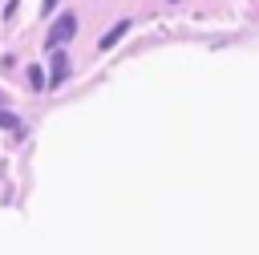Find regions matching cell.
Listing matches in <instances>:
<instances>
[{
    "mask_svg": "<svg viewBox=\"0 0 259 255\" xmlns=\"http://www.w3.org/2000/svg\"><path fill=\"white\" fill-rule=\"evenodd\" d=\"M73 32H77V16H73V12L57 16V24H53V32H49V49H61L65 40H73Z\"/></svg>",
    "mask_w": 259,
    "mask_h": 255,
    "instance_id": "obj_1",
    "label": "cell"
},
{
    "mask_svg": "<svg viewBox=\"0 0 259 255\" xmlns=\"http://www.w3.org/2000/svg\"><path fill=\"white\" fill-rule=\"evenodd\" d=\"M125 32H130V20H117V24H113V28H109V32L101 36V49H113V45H117V40H121Z\"/></svg>",
    "mask_w": 259,
    "mask_h": 255,
    "instance_id": "obj_3",
    "label": "cell"
},
{
    "mask_svg": "<svg viewBox=\"0 0 259 255\" xmlns=\"http://www.w3.org/2000/svg\"><path fill=\"white\" fill-rule=\"evenodd\" d=\"M49 65H53V73H49V89H57V85L69 77V57H65V53H57Z\"/></svg>",
    "mask_w": 259,
    "mask_h": 255,
    "instance_id": "obj_2",
    "label": "cell"
},
{
    "mask_svg": "<svg viewBox=\"0 0 259 255\" xmlns=\"http://www.w3.org/2000/svg\"><path fill=\"white\" fill-rule=\"evenodd\" d=\"M28 85H32V89H45V85H49V77H45V69H40V65H32V69H28Z\"/></svg>",
    "mask_w": 259,
    "mask_h": 255,
    "instance_id": "obj_4",
    "label": "cell"
},
{
    "mask_svg": "<svg viewBox=\"0 0 259 255\" xmlns=\"http://www.w3.org/2000/svg\"><path fill=\"white\" fill-rule=\"evenodd\" d=\"M40 8H45V12H53V8H57V0H40Z\"/></svg>",
    "mask_w": 259,
    "mask_h": 255,
    "instance_id": "obj_5",
    "label": "cell"
}]
</instances>
